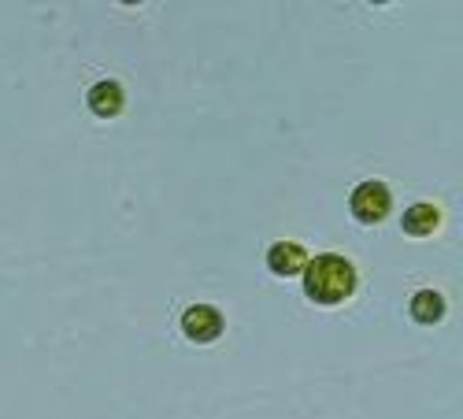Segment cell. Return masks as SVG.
Segmentation results:
<instances>
[{
  "mask_svg": "<svg viewBox=\"0 0 463 419\" xmlns=\"http://www.w3.org/2000/svg\"><path fill=\"white\" fill-rule=\"evenodd\" d=\"M300 275H304L307 300L323 304V309H334V304L349 300L353 290H356V268L345 256H334V252H323L316 260H307Z\"/></svg>",
  "mask_w": 463,
  "mask_h": 419,
  "instance_id": "obj_1",
  "label": "cell"
},
{
  "mask_svg": "<svg viewBox=\"0 0 463 419\" xmlns=\"http://www.w3.org/2000/svg\"><path fill=\"white\" fill-rule=\"evenodd\" d=\"M349 208H353V215H356L360 223L374 226V223H382L385 215H390V208H393V194H390V189H385L382 182H364V186L353 189Z\"/></svg>",
  "mask_w": 463,
  "mask_h": 419,
  "instance_id": "obj_2",
  "label": "cell"
},
{
  "mask_svg": "<svg viewBox=\"0 0 463 419\" xmlns=\"http://www.w3.org/2000/svg\"><path fill=\"white\" fill-rule=\"evenodd\" d=\"M226 330V319L219 309H212V304H193V309H185L182 316V334L189 341H197V346H212V341H219Z\"/></svg>",
  "mask_w": 463,
  "mask_h": 419,
  "instance_id": "obj_3",
  "label": "cell"
},
{
  "mask_svg": "<svg viewBox=\"0 0 463 419\" xmlns=\"http://www.w3.org/2000/svg\"><path fill=\"white\" fill-rule=\"evenodd\" d=\"M304 263H307V252H304V245H297V242H275L271 249H267V268H271L279 279L300 275Z\"/></svg>",
  "mask_w": 463,
  "mask_h": 419,
  "instance_id": "obj_4",
  "label": "cell"
},
{
  "mask_svg": "<svg viewBox=\"0 0 463 419\" xmlns=\"http://www.w3.org/2000/svg\"><path fill=\"white\" fill-rule=\"evenodd\" d=\"M441 226V212L434 205H411L404 215H401V231L408 238H430Z\"/></svg>",
  "mask_w": 463,
  "mask_h": 419,
  "instance_id": "obj_5",
  "label": "cell"
},
{
  "mask_svg": "<svg viewBox=\"0 0 463 419\" xmlns=\"http://www.w3.org/2000/svg\"><path fill=\"white\" fill-rule=\"evenodd\" d=\"M123 104H127V93H123L119 82H97L90 90V111H93V116H100V119L119 116Z\"/></svg>",
  "mask_w": 463,
  "mask_h": 419,
  "instance_id": "obj_6",
  "label": "cell"
},
{
  "mask_svg": "<svg viewBox=\"0 0 463 419\" xmlns=\"http://www.w3.org/2000/svg\"><path fill=\"white\" fill-rule=\"evenodd\" d=\"M411 319L415 323H441L445 319V297L438 290H419L411 297Z\"/></svg>",
  "mask_w": 463,
  "mask_h": 419,
  "instance_id": "obj_7",
  "label": "cell"
}]
</instances>
